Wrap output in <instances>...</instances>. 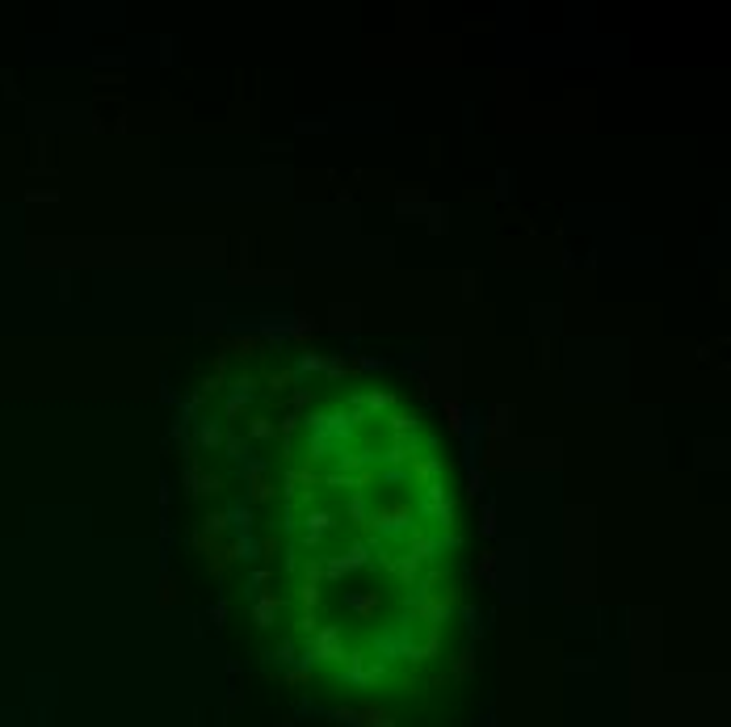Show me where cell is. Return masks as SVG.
I'll return each instance as SVG.
<instances>
[{"label":"cell","mask_w":731,"mask_h":727,"mask_svg":"<svg viewBox=\"0 0 731 727\" xmlns=\"http://www.w3.org/2000/svg\"><path fill=\"white\" fill-rule=\"evenodd\" d=\"M370 420L362 408H320L311 416H303L307 425V450H303V467L316 471L320 462H336L341 455L358 450V433L362 425Z\"/></svg>","instance_id":"1"},{"label":"cell","mask_w":731,"mask_h":727,"mask_svg":"<svg viewBox=\"0 0 731 727\" xmlns=\"http://www.w3.org/2000/svg\"><path fill=\"white\" fill-rule=\"evenodd\" d=\"M416 509H420V517H433L437 526H454V504H450V497H446V484H442V479L425 484Z\"/></svg>","instance_id":"2"},{"label":"cell","mask_w":731,"mask_h":727,"mask_svg":"<svg viewBox=\"0 0 731 727\" xmlns=\"http://www.w3.org/2000/svg\"><path fill=\"white\" fill-rule=\"evenodd\" d=\"M303 526H307V543H311V546H320V543H324V534H328V530L336 526V517H332L328 509H307Z\"/></svg>","instance_id":"3"},{"label":"cell","mask_w":731,"mask_h":727,"mask_svg":"<svg viewBox=\"0 0 731 727\" xmlns=\"http://www.w3.org/2000/svg\"><path fill=\"white\" fill-rule=\"evenodd\" d=\"M378 601H383V597H378V589H370V593H345V597H341V605H345V610H353V614H362V618H370V614L378 610Z\"/></svg>","instance_id":"4"},{"label":"cell","mask_w":731,"mask_h":727,"mask_svg":"<svg viewBox=\"0 0 731 727\" xmlns=\"http://www.w3.org/2000/svg\"><path fill=\"white\" fill-rule=\"evenodd\" d=\"M252 517H257V513H252V509H248L244 500H235L228 513H223V521H231L235 530H252Z\"/></svg>","instance_id":"5"},{"label":"cell","mask_w":731,"mask_h":727,"mask_svg":"<svg viewBox=\"0 0 731 727\" xmlns=\"http://www.w3.org/2000/svg\"><path fill=\"white\" fill-rule=\"evenodd\" d=\"M387 420V429L395 433V437H412L416 433V416H408V412H391V416H383Z\"/></svg>","instance_id":"6"},{"label":"cell","mask_w":731,"mask_h":727,"mask_svg":"<svg viewBox=\"0 0 731 727\" xmlns=\"http://www.w3.org/2000/svg\"><path fill=\"white\" fill-rule=\"evenodd\" d=\"M277 605H282L277 597H261V601H257V618H261V627H270V618H274Z\"/></svg>","instance_id":"7"},{"label":"cell","mask_w":731,"mask_h":727,"mask_svg":"<svg viewBox=\"0 0 731 727\" xmlns=\"http://www.w3.org/2000/svg\"><path fill=\"white\" fill-rule=\"evenodd\" d=\"M248 433H252V437H257V442H265V437H274V425H270V420H265V416H257V420H252V425H248Z\"/></svg>","instance_id":"8"},{"label":"cell","mask_w":731,"mask_h":727,"mask_svg":"<svg viewBox=\"0 0 731 727\" xmlns=\"http://www.w3.org/2000/svg\"><path fill=\"white\" fill-rule=\"evenodd\" d=\"M202 442H206V446H215V442H219V429H215V425H206V429H202Z\"/></svg>","instance_id":"9"},{"label":"cell","mask_w":731,"mask_h":727,"mask_svg":"<svg viewBox=\"0 0 731 727\" xmlns=\"http://www.w3.org/2000/svg\"><path fill=\"white\" fill-rule=\"evenodd\" d=\"M198 492H219V475H206V479H202V488H198Z\"/></svg>","instance_id":"10"}]
</instances>
